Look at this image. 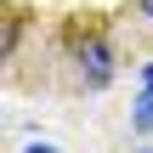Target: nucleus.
<instances>
[{
  "instance_id": "nucleus-1",
  "label": "nucleus",
  "mask_w": 153,
  "mask_h": 153,
  "mask_svg": "<svg viewBox=\"0 0 153 153\" xmlns=\"http://www.w3.org/2000/svg\"><path fill=\"white\" fill-rule=\"evenodd\" d=\"M79 74H85V85H91V91H97V85H108L114 57H108V45H102V40H85V45H79Z\"/></svg>"
},
{
  "instance_id": "nucleus-3",
  "label": "nucleus",
  "mask_w": 153,
  "mask_h": 153,
  "mask_svg": "<svg viewBox=\"0 0 153 153\" xmlns=\"http://www.w3.org/2000/svg\"><path fill=\"white\" fill-rule=\"evenodd\" d=\"M142 91H153V62H148V68H142Z\"/></svg>"
},
{
  "instance_id": "nucleus-5",
  "label": "nucleus",
  "mask_w": 153,
  "mask_h": 153,
  "mask_svg": "<svg viewBox=\"0 0 153 153\" xmlns=\"http://www.w3.org/2000/svg\"><path fill=\"white\" fill-rule=\"evenodd\" d=\"M142 6H148V17H153V0H142Z\"/></svg>"
},
{
  "instance_id": "nucleus-2",
  "label": "nucleus",
  "mask_w": 153,
  "mask_h": 153,
  "mask_svg": "<svg viewBox=\"0 0 153 153\" xmlns=\"http://www.w3.org/2000/svg\"><path fill=\"white\" fill-rule=\"evenodd\" d=\"M131 119H136V131H153V91L136 97V114H131Z\"/></svg>"
},
{
  "instance_id": "nucleus-4",
  "label": "nucleus",
  "mask_w": 153,
  "mask_h": 153,
  "mask_svg": "<svg viewBox=\"0 0 153 153\" xmlns=\"http://www.w3.org/2000/svg\"><path fill=\"white\" fill-rule=\"evenodd\" d=\"M28 153H57V148H51V142H34V148H28Z\"/></svg>"
}]
</instances>
